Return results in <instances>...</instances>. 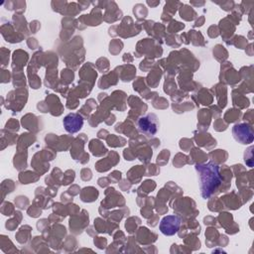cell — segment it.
I'll return each mask as SVG.
<instances>
[{
    "instance_id": "obj_3",
    "label": "cell",
    "mask_w": 254,
    "mask_h": 254,
    "mask_svg": "<svg viewBox=\"0 0 254 254\" xmlns=\"http://www.w3.org/2000/svg\"><path fill=\"white\" fill-rule=\"evenodd\" d=\"M138 128L142 133H144L148 136L155 135L158 130L157 116L155 114L151 113V114H148L147 116L141 117L138 120Z\"/></svg>"
},
{
    "instance_id": "obj_5",
    "label": "cell",
    "mask_w": 254,
    "mask_h": 254,
    "mask_svg": "<svg viewBox=\"0 0 254 254\" xmlns=\"http://www.w3.org/2000/svg\"><path fill=\"white\" fill-rule=\"evenodd\" d=\"M83 125L82 117L77 113H69L64 119V126L69 133H75L81 129Z\"/></svg>"
},
{
    "instance_id": "obj_2",
    "label": "cell",
    "mask_w": 254,
    "mask_h": 254,
    "mask_svg": "<svg viewBox=\"0 0 254 254\" xmlns=\"http://www.w3.org/2000/svg\"><path fill=\"white\" fill-rule=\"evenodd\" d=\"M181 226V217L178 215H167L160 222V230L167 236L174 235Z\"/></svg>"
},
{
    "instance_id": "obj_4",
    "label": "cell",
    "mask_w": 254,
    "mask_h": 254,
    "mask_svg": "<svg viewBox=\"0 0 254 254\" xmlns=\"http://www.w3.org/2000/svg\"><path fill=\"white\" fill-rule=\"evenodd\" d=\"M233 136L241 144H249L253 141L252 128L246 124H237L233 127Z\"/></svg>"
},
{
    "instance_id": "obj_1",
    "label": "cell",
    "mask_w": 254,
    "mask_h": 254,
    "mask_svg": "<svg viewBox=\"0 0 254 254\" xmlns=\"http://www.w3.org/2000/svg\"><path fill=\"white\" fill-rule=\"evenodd\" d=\"M199 174V189L203 198H209L214 192L218 191V189L222 183L219 167L213 163H207L204 165H197L195 167Z\"/></svg>"
}]
</instances>
